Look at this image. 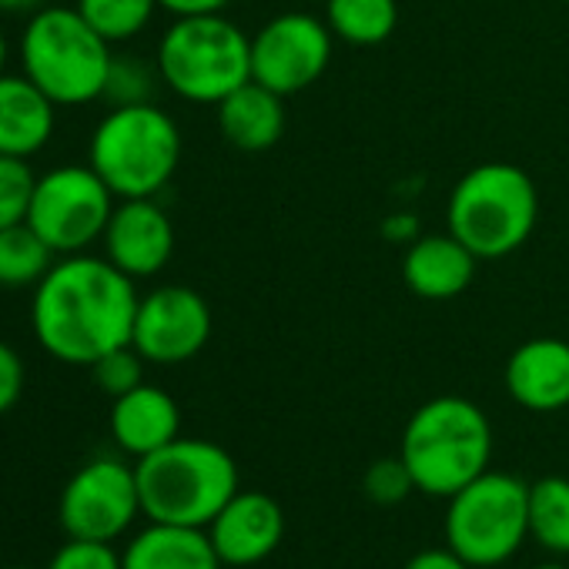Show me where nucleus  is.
Wrapping results in <instances>:
<instances>
[{
  "instance_id": "1",
  "label": "nucleus",
  "mask_w": 569,
  "mask_h": 569,
  "mask_svg": "<svg viewBox=\"0 0 569 569\" xmlns=\"http://www.w3.org/2000/svg\"><path fill=\"white\" fill-rule=\"evenodd\" d=\"M138 302L134 278L108 258L61 254L34 289L31 329L51 359L91 369L101 356L131 346Z\"/></svg>"
},
{
  "instance_id": "2",
  "label": "nucleus",
  "mask_w": 569,
  "mask_h": 569,
  "mask_svg": "<svg viewBox=\"0 0 569 569\" xmlns=\"http://www.w3.org/2000/svg\"><path fill=\"white\" fill-rule=\"evenodd\" d=\"M399 456L416 492L449 499L489 469L492 426L472 399L436 396L409 416Z\"/></svg>"
},
{
  "instance_id": "3",
  "label": "nucleus",
  "mask_w": 569,
  "mask_h": 569,
  "mask_svg": "<svg viewBox=\"0 0 569 569\" xmlns=\"http://www.w3.org/2000/svg\"><path fill=\"white\" fill-rule=\"evenodd\" d=\"M138 492L141 512L151 522L198 526L221 512V506L241 489L238 466L231 452L208 439H184L161 446L158 452L138 459Z\"/></svg>"
},
{
  "instance_id": "4",
  "label": "nucleus",
  "mask_w": 569,
  "mask_h": 569,
  "mask_svg": "<svg viewBox=\"0 0 569 569\" xmlns=\"http://www.w3.org/2000/svg\"><path fill=\"white\" fill-rule=\"evenodd\" d=\"M536 224L539 191L522 168L506 161L469 168L446 201V231H452L479 261H499L519 251Z\"/></svg>"
},
{
  "instance_id": "5",
  "label": "nucleus",
  "mask_w": 569,
  "mask_h": 569,
  "mask_svg": "<svg viewBox=\"0 0 569 569\" xmlns=\"http://www.w3.org/2000/svg\"><path fill=\"white\" fill-rule=\"evenodd\" d=\"M111 61V44L78 14V8L44 4L21 34L24 74L58 108L101 101Z\"/></svg>"
},
{
  "instance_id": "6",
  "label": "nucleus",
  "mask_w": 569,
  "mask_h": 569,
  "mask_svg": "<svg viewBox=\"0 0 569 569\" xmlns=\"http://www.w3.org/2000/svg\"><path fill=\"white\" fill-rule=\"evenodd\" d=\"M88 164L114 198H154L181 164V131L154 101L111 108L88 148Z\"/></svg>"
},
{
  "instance_id": "7",
  "label": "nucleus",
  "mask_w": 569,
  "mask_h": 569,
  "mask_svg": "<svg viewBox=\"0 0 569 569\" xmlns=\"http://www.w3.org/2000/svg\"><path fill=\"white\" fill-rule=\"evenodd\" d=\"M161 81L191 104H218L251 81V38L224 14L174 18L158 44Z\"/></svg>"
},
{
  "instance_id": "8",
  "label": "nucleus",
  "mask_w": 569,
  "mask_h": 569,
  "mask_svg": "<svg viewBox=\"0 0 569 569\" xmlns=\"http://www.w3.org/2000/svg\"><path fill=\"white\" fill-rule=\"evenodd\" d=\"M442 532L446 546L472 569L509 562L529 539V482L512 472L486 469L449 496Z\"/></svg>"
},
{
  "instance_id": "9",
  "label": "nucleus",
  "mask_w": 569,
  "mask_h": 569,
  "mask_svg": "<svg viewBox=\"0 0 569 569\" xmlns=\"http://www.w3.org/2000/svg\"><path fill=\"white\" fill-rule=\"evenodd\" d=\"M111 211L114 191L91 164H61L38 178L28 224L54 254H78L104 238Z\"/></svg>"
},
{
  "instance_id": "10",
  "label": "nucleus",
  "mask_w": 569,
  "mask_h": 569,
  "mask_svg": "<svg viewBox=\"0 0 569 569\" xmlns=\"http://www.w3.org/2000/svg\"><path fill=\"white\" fill-rule=\"evenodd\" d=\"M336 34L309 11H284L264 21L251 38V81L292 98L309 91L332 61Z\"/></svg>"
},
{
  "instance_id": "11",
  "label": "nucleus",
  "mask_w": 569,
  "mask_h": 569,
  "mask_svg": "<svg viewBox=\"0 0 569 569\" xmlns=\"http://www.w3.org/2000/svg\"><path fill=\"white\" fill-rule=\"evenodd\" d=\"M141 512L138 472L121 459L101 456L84 462L64 486L58 502L61 529L71 539L114 542L124 536Z\"/></svg>"
},
{
  "instance_id": "12",
  "label": "nucleus",
  "mask_w": 569,
  "mask_h": 569,
  "mask_svg": "<svg viewBox=\"0 0 569 569\" xmlns=\"http://www.w3.org/2000/svg\"><path fill=\"white\" fill-rule=\"evenodd\" d=\"M211 339V309L188 284H161L141 296L131 346L151 366L191 362Z\"/></svg>"
},
{
  "instance_id": "13",
  "label": "nucleus",
  "mask_w": 569,
  "mask_h": 569,
  "mask_svg": "<svg viewBox=\"0 0 569 569\" xmlns=\"http://www.w3.org/2000/svg\"><path fill=\"white\" fill-rule=\"evenodd\" d=\"M104 258L128 278H154L174 254V224L154 198H121L104 228Z\"/></svg>"
},
{
  "instance_id": "14",
  "label": "nucleus",
  "mask_w": 569,
  "mask_h": 569,
  "mask_svg": "<svg viewBox=\"0 0 569 569\" xmlns=\"http://www.w3.org/2000/svg\"><path fill=\"white\" fill-rule=\"evenodd\" d=\"M208 536L221 566H258L281 546L284 512L268 492L238 489L208 522Z\"/></svg>"
},
{
  "instance_id": "15",
  "label": "nucleus",
  "mask_w": 569,
  "mask_h": 569,
  "mask_svg": "<svg viewBox=\"0 0 569 569\" xmlns=\"http://www.w3.org/2000/svg\"><path fill=\"white\" fill-rule=\"evenodd\" d=\"M506 392L526 412H559L569 406V342L542 336L522 342L506 362Z\"/></svg>"
},
{
  "instance_id": "16",
  "label": "nucleus",
  "mask_w": 569,
  "mask_h": 569,
  "mask_svg": "<svg viewBox=\"0 0 569 569\" xmlns=\"http://www.w3.org/2000/svg\"><path fill=\"white\" fill-rule=\"evenodd\" d=\"M479 258L452 234H416L402 254V278L409 292H416L426 302H449L459 299L472 278H476Z\"/></svg>"
},
{
  "instance_id": "17",
  "label": "nucleus",
  "mask_w": 569,
  "mask_h": 569,
  "mask_svg": "<svg viewBox=\"0 0 569 569\" xmlns=\"http://www.w3.org/2000/svg\"><path fill=\"white\" fill-rule=\"evenodd\" d=\"M108 422H111V439L118 442V449L134 459H144L181 436L178 402L161 386H148V382L118 396Z\"/></svg>"
},
{
  "instance_id": "18",
  "label": "nucleus",
  "mask_w": 569,
  "mask_h": 569,
  "mask_svg": "<svg viewBox=\"0 0 569 569\" xmlns=\"http://www.w3.org/2000/svg\"><path fill=\"white\" fill-rule=\"evenodd\" d=\"M54 124L58 104L28 74H0V154L34 158Z\"/></svg>"
},
{
  "instance_id": "19",
  "label": "nucleus",
  "mask_w": 569,
  "mask_h": 569,
  "mask_svg": "<svg viewBox=\"0 0 569 569\" xmlns=\"http://www.w3.org/2000/svg\"><path fill=\"white\" fill-rule=\"evenodd\" d=\"M214 108H218L221 138L238 151H248V154L268 151L284 134V98L268 91L258 81L241 84Z\"/></svg>"
},
{
  "instance_id": "20",
  "label": "nucleus",
  "mask_w": 569,
  "mask_h": 569,
  "mask_svg": "<svg viewBox=\"0 0 569 569\" xmlns=\"http://www.w3.org/2000/svg\"><path fill=\"white\" fill-rule=\"evenodd\" d=\"M121 569H221L208 529L151 522L121 552Z\"/></svg>"
},
{
  "instance_id": "21",
  "label": "nucleus",
  "mask_w": 569,
  "mask_h": 569,
  "mask_svg": "<svg viewBox=\"0 0 569 569\" xmlns=\"http://www.w3.org/2000/svg\"><path fill=\"white\" fill-rule=\"evenodd\" d=\"M326 24L352 48L386 44L399 28L396 0H326Z\"/></svg>"
},
{
  "instance_id": "22",
  "label": "nucleus",
  "mask_w": 569,
  "mask_h": 569,
  "mask_svg": "<svg viewBox=\"0 0 569 569\" xmlns=\"http://www.w3.org/2000/svg\"><path fill=\"white\" fill-rule=\"evenodd\" d=\"M51 264V244L28 221L0 228V289H38Z\"/></svg>"
},
{
  "instance_id": "23",
  "label": "nucleus",
  "mask_w": 569,
  "mask_h": 569,
  "mask_svg": "<svg viewBox=\"0 0 569 569\" xmlns=\"http://www.w3.org/2000/svg\"><path fill=\"white\" fill-rule=\"evenodd\" d=\"M529 539L552 556H569V479L542 476L529 482Z\"/></svg>"
},
{
  "instance_id": "24",
  "label": "nucleus",
  "mask_w": 569,
  "mask_h": 569,
  "mask_svg": "<svg viewBox=\"0 0 569 569\" xmlns=\"http://www.w3.org/2000/svg\"><path fill=\"white\" fill-rule=\"evenodd\" d=\"M158 11V0H78V14L108 41L121 44L138 38Z\"/></svg>"
},
{
  "instance_id": "25",
  "label": "nucleus",
  "mask_w": 569,
  "mask_h": 569,
  "mask_svg": "<svg viewBox=\"0 0 569 569\" xmlns=\"http://www.w3.org/2000/svg\"><path fill=\"white\" fill-rule=\"evenodd\" d=\"M34 184H38V174L31 171L28 158L0 154V228L28 221Z\"/></svg>"
},
{
  "instance_id": "26",
  "label": "nucleus",
  "mask_w": 569,
  "mask_h": 569,
  "mask_svg": "<svg viewBox=\"0 0 569 569\" xmlns=\"http://www.w3.org/2000/svg\"><path fill=\"white\" fill-rule=\"evenodd\" d=\"M154 74L148 64H141L138 58H114L111 71H108V84L101 101H108L111 108H128V104H148L154 98Z\"/></svg>"
},
{
  "instance_id": "27",
  "label": "nucleus",
  "mask_w": 569,
  "mask_h": 569,
  "mask_svg": "<svg viewBox=\"0 0 569 569\" xmlns=\"http://www.w3.org/2000/svg\"><path fill=\"white\" fill-rule=\"evenodd\" d=\"M91 376H94L101 392L118 399V396H124V392H131V389H138L144 382V356L134 346L114 349V352L101 356L91 366Z\"/></svg>"
},
{
  "instance_id": "28",
  "label": "nucleus",
  "mask_w": 569,
  "mask_h": 569,
  "mask_svg": "<svg viewBox=\"0 0 569 569\" xmlns=\"http://www.w3.org/2000/svg\"><path fill=\"white\" fill-rule=\"evenodd\" d=\"M362 492L369 502L376 506H399L409 499V492H416V482L402 462V456H389V459H376L366 476H362Z\"/></svg>"
},
{
  "instance_id": "29",
  "label": "nucleus",
  "mask_w": 569,
  "mask_h": 569,
  "mask_svg": "<svg viewBox=\"0 0 569 569\" xmlns=\"http://www.w3.org/2000/svg\"><path fill=\"white\" fill-rule=\"evenodd\" d=\"M48 569H121V552L111 542L98 539H71L54 552Z\"/></svg>"
},
{
  "instance_id": "30",
  "label": "nucleus",
  "mask_w": 569,
  "mask_h": 569,
  "mask_svg": "<svg viewBox=\"0 0 569 569\" xmlns=\"http://www.w3.org/2000/svg\"><path fill=\"white\" fill-rule=\"evenodd\" d=\"M24 392V359L14 346L0 342V416L11 412Z\"/></svg>"
},
{
  "instance_id": "31",
  "label": "nucleus",
  "mask_w": 569,
  "mask_h": 569,
  "mask_svg": "<svg viewBox=\"0 0 569 569\" xmlns=\"http://www.w3.org/2000/svg\"><path fill=\"white\" fill-rule=\"evenodd\" d=\"M402 569H472V566L449 546H432V549H419Z\"/></svg>"
},
{
  "instance_id": "32",
  "label": "nucleus",
  "mask_w": 569,
  "mask_h": 569,
  "mask_svg": "<svg viewBox=\"0 0 569 569\" xmlns=\"http://www.w3.org/2000/svg\"><path fill=\"white\" fill-rule=\"evenodd\" d=\"M231 0H158V8H164L174 18H198V14H224Z\"/></svg>"
},
{
  "instance_id": "33",
  "label": "nucleus",
  "mask_w": 569,
  "mask_h": 569,
  "mask_svg": "<svg viewBox=\"0 0 569 569\" xmlns=\"http://www.w3.org/2000/svg\"><path fill=\"white\" fill-rule=\"evenodd\" d=\"M44 0H0V14H38Z\"/></svg>"
},
{
  "instance_id": "34",
  "label": "nucleus",
  "mask_w": 569,
  "mask_h": 569,
  "mask_svg": "<svg viewBox=\"0 0 569 569\" xmlns=\"http://www.w3.org/2000/svg\"><path fill=\"white\" fill-rule=\"evenodd\" d=\"M8 54H11V51H8V38L0 34V74H4V68H8Z\"/></svg>"
},
{
  "instance_id": "35",
  "label": "nucleus",
  "mask_w": 569,
  "mask_h": 569,
  "mask_svg": "<svg viewBox=\"0 0 569 569\" xmlns=\"http://www.w3.org/2000/svg\"><path fill=\"white\" fill-rule=\"evenodd\" d=\"M532 569H569L566 562H539V566H532Z\"/></svg>"
},
{
  "instance_id": "36",
  "label": "nucleus",
  "mask_w": 569,
  "mask_h": 569,
  "mask_svg": "<svg viewBox=\"0 0 569 569\" xmlns=\"http://www.w3.org/2000/svg\"><path fill=\"white\" fill-rule=\"evenodd\" d=\"M11 569H31V566H11Z\"/></svg>"
}]
</instances>
